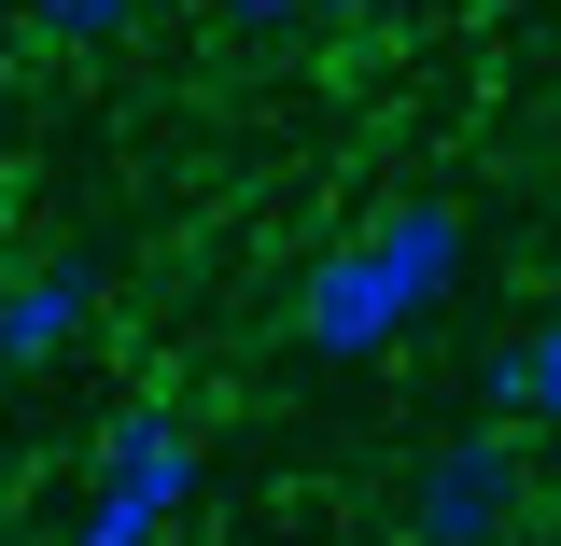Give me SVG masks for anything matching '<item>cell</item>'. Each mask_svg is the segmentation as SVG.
<instances>
[{"label":"cell","instance_id":"cell-1","mask_svg":"<svg viewBox=\"0 0 561 546\" xmlns=\"http://www.w3.org/2000/svg\"><path fill=\"white\" fill-rule=\"evenodd\" d=\"M449 280H463V210L449 197H393L365 239H337L323 267L295 280V350L309 364H379L393 337L435 323Z\"/></svg>","mask_w":561,"mask_h":546},{"label":"cell","instance_id":"cell-2","mask_svg":"<svg viewBox=\"0 0 561 546\" xmlns=\"http://www.w3.org/2000/svg\"><path fill=\"white\" fill-rule=\"evenodd\" d=\"M183 504H197V434L140 407V420H113V449H99V490H84V533H70V546H154Z\"/></svg>","mask_w":561,"mask_h":546},{"label":"cell","instance_id":"cell-3","mask_svg":"<svg viewBox=\"0 0 561 546\" xmlns=\"http://www.w3.org/2000/svg\"><path fill=\"white\" fill-rule=\"evenodd\" d=\"M505 519H519V434L505 420L421 449V477H408V533L421 546H505Z\"/></svg>","mask_w":561,"mask_h":546},{"label":"cell","instance_id":"cell-4","mask_svg":"<svg viewBox=\"0 0 561 546\" xmlns=\"http://www.w3.org/2000/svg\"><path fill=\"white\" fill-rule=\"evenodd\" d=\"M84 309H99V280H84V267H28V280H0V379H43V364L84 337Z\"/></svg>","mask_w":561,"mask_h":546},{"label":"cell","instance_id":"cell-5","mask_svg":"<svg viewBox=\"0 0 561 546\" xmlns=\"http://www.w3.org/2000/svg\"><path fill=\"white\" fill-rule=\"evenodd\" d=\"M491 420H548V434H561V294H548L534 337L491 350Z\"/></svg>","mask_w":561,"mask_h":546},{"label":"cell","instance_id":"cell-6","mask_svg":"<svg viewBox=\"0 0 561 546\" xmlns=\"http://www.w3.org/2000/svg\"><path fill=\"white\" fill-rule=\"evenodd\" d=\"M140 0H43V43H127Z\"/></svg>","mask_w":561,"mask_h":546},{"label":"cell","instance_id":"cell-7","mask_svg":"<svg viewBox=\"0 0 561 546\" xmlns=\"http://www.w3.org/2000/svg\"><path fill=\"white\" fill-rule=\"evenodd\" d=\"M323 0H225V28H309Z\"/></svg>","mask_w":561,"mask_h":546},{"label":"cell","instance_id":"cell-8","mask_svg":"<svg viewBox=\"0 0 561 546\" xmlns=\"http://www.w3.org/2000/svg\"><path fill=\"white\" fill-rule=\"evenodd\" d=\"M323 14H365V28H379V14H421V0H323Z\"/></svg>","mask_w":561,"mask_h":546}]
</instances>
